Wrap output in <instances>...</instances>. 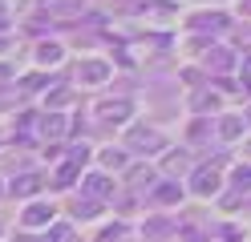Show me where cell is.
Masks as SVG:
<instances>
[{
  "instance_id": "1",
  "label": "cell",
  "mask_w": 251,
  "mask_h": 242,
  "mask_svg": "<svg viewBox=\"0 0 251 242\" xmlns=\"http://www.w3.org/2000/svg\"><path fill=\"white\" fill-rule=\"evenodd\" d=\"M130 145H134V150H146V154H158L162 145H166V137L158 133V129H142V125H134V129H130Z\"/></svg>"
},
{
  "instance_id": "2",
  "label": "cell",
  "mask_w": 251,
  "mask_h": 242,
  "mask_svg": "<svg viewBox=\"0 0 251 242\" xmlns=\"http://www.w3.org/2000/svg\"><path fill=\"white\" fill-rule=\"evenodd\" d=\"M191 190H195V194H202V198H207V194H215V190H219V174H215V170H207V166H202V170H195Z\"/></svg>"
},
{
  "instance_id": "3",
  "label": "cell",
  "mask_w": 251,
  "mask_h": 242,
  "mask_svg": "<svg viewBox=\"0 0 251 242\" xmlns=\"http://www.w3.org/2000/svg\"><path fill=\"white\" fill-rule=\"evenodd\" d=\"M130 109H134L130 101H101L98 105V117L101 121H126V117H130Z\"/></svg>"
},
{
  "instance_id": "4",
  "label": "cell",
  "mask_w": 251,
  "mask_h": 242,
  "mask_svg": "<svg viewBox=\"0 0 251 242\" xmlns=\"http://www.w3.org/2000/svg\"><path fill=\"white\" fill-rule=\"evenodd\" d=\"M49 218H53V206L49 202H33V206H28L25 210V226H49Z\"/></svg>"
},
{
  "instance_id": "5",
  "label": "cell",
  "mask_w": 251,
  "mask_h": 242,
  "mask_svg": "<svg viewBox=\"0 0 251 242\" xmlns=\"http://www.w3.org/2000/svg\"><path fill=\"white\" fill-rule=\"evenodd\" d=\"M85 194H89V198H109V194H114V186H109V177L93 174V177H85Z\"/></svg>"
},
{
  "instance_id": "6",
  "label": "cell",
  "mask_w": 251,
  "mask_h": 242,
  "mask_svg": "<svg viewBox=\"0 0 251 242\" xmlns=\"http://www.w3.org/2000/svg\"><path fill=\"white\" fill-rule=\"evenodd\" d=\"M41 190V177L37 174H21L17 182H12V194H21V198H28V194H37Z\"/></svg>"
},
{
  "instance_id": "7",
  "label": "cell",
  "mask_w": 251,
  "mask_h": 242,
  "mask_svg": "<svg viewBox=\"0 0 251 242\" xmlns=\"http://www.w3.org/2000/svg\"><path fill=\"white\" fill-rule=\"evenodd\" d=\"M105 77H109V69H105L101 61H89V65H81V81H85V85H98V81H105Z\"/></svg>"
},
{
  "instance_id": "8",
  "label": "cell",
  "mask_w": 251,
  "mask_h": 242,
  "mask_svg": "<svg viewBox=\"0 0 251 242\" xmlns=\"http://www.w3.org/2000/svg\"><path fill=\"white\" fill-rule=\"evenodd\" d=\"M41 133H45V137H61V133H65V117H57V113H49V117L41 121Z\"/></svg>"
},
{
  "instance_id": "9",
  "label": "cell",
  "mask_w": 251,
  "mask_h": 242,
  "mask_svg": "<svg viewBox=\"0 0 251 242\" xmlns=\"http://www.w3.org/2000/svg\"><path fill=\"white\" fill-rule=\"evenodd\" d=\"M154 198L170 206V202H178V198H182V186H175V182H162L158 190H154Z\"/></svg>"
},
{
  "instance_id": "10",
  "label": "cell",
  "mask_w": 251,
  "mask_h": 242,
  "mask_svg": "<svg viewBox=\"0 0 251 242\" xmlns=\"http://www.w3.org/2000/svg\"><path fill=\"white\" fill-rule=\"evenodd\" d=\"M191 24H195V28H211V32H215V28H223V24H227V16H223V12H211V16H195Z\"/></svg>"
},
{
  "instance_id": "11",
  "label": "cell",
  "mask_w": 251,
  "mask_h": 242,
  "mask_svg": "<svg viewBox=\"0 0 251 242\" xmlns=\"http://www.w3.org/2000/svg\"><path fill=\"white\" fill-rule=\"evenodd\" d=\"M207 65H211L215 73H227L231 69V53H227V48H215V53L207 57Z\"/></svg>"
},
{
  "instance_id": "12",
  "label": "cell",
  "mask_w": 251,
  "mask_h": 242,
  "mask_svg": "<svg viewBox=\"0 0 251 242\" xmlns=\"http://www.w3.org/2000/svg\"><path fill=\"white\" fill-rule=\"evenodd\" d=\"M243 117H223V125H219V133H223V137H239L243 133Z\"/></svg>"
},
{
  "instance_id": "13",
  "label": "cell",
  "mask_w": 251,
  "mask_h": 242,
  "mask_svg": "<svg viewBox=\"0 0 251 242\" xmlns=\"http://www.w3.org/2000/svg\"><path fill=\"white\" fill-rule=\"evenodd\" d=\"M37 61H41V65H57V61H61V44H41V48H37Z\"/></svg>"
},
{
  "instance_id": "14",
  "label": "cell",
  "mask_w": 251,
  "mask_h": 242,
  "mask_svg": "<svg viewBox=\"0 0 251 242\" xmlns=\"http://www.w3.org/2000/svg\"><path fill=\"white\" fill-rule=\"evenodd\" d=\"M85 0H49V12H81Z\"/></svg>"
},
{
  "instance_id": "15",
  "label": "cell",
  "mask_w": 251,
  "mask_h": 242,
  "mask_svg": "<svg viewBox=\"0 0 251 242\" xmlns=\"http://www.w3.org/2000/svg\"><path fill=\"white\" fill-rule=\"evenodd\" d=\"M101 166H105V170H122V166H126V154H122V150H105V154H101Z\"/></svg>"
},
{
  "instance_id": "16",
  "label": "cell",
  "mask_w": 251,
  "mask_h": 242,
  "mask_svg": "<svg viewBox=\"0 0 251 242\" xmlns=\"http://www.w3.org/2000/svg\"><path fill=\"white\" fill-rule=\"evenodd\" d=\"M235 190H239V194L251 190V166H239V170H235Z\"/></svg>"
},
{
  "instance_id": "17",
  "label": "cell",
  "mask_w": 251,
  "mask_h": 242,
  "mask_svg": "<svg viewBox=\"0 0 251 242\" xmlns=\"http://www.w3.org/2000/svg\"><path fill=\"white\" fill-rule=\"evenodd\" d=\"M85 157H89V150H85V145H73V150H69V166H77V170H81V166H85Z\"/></svg>"
},
{
  "instance_id": "18",
  "label": "cell",
  "mask_w": 251,
  "mask_h": 242,
  "mask_svg": "<svg viewBox=\"0 0 251 242\" xmlns=\"http://www.w3.org/2000/svg\"><path fill=\"white\" fill-rule=\"evenodd\" d=\"M73 177H77V166H69V161H65V166L57 170V182H61V186H69Z\"/></svg>"
},
{
  "instance_id": "19",
  "label": "cell",
  "mask_w": 251,
  "mask_h": 242,
  "mask_svg": "<svg viewBox=\"0 0 251 242\" xmlns=\"http://www.w3.org/2000/svg\"><path fill=\"white\" fill-rule=\"evenodd\" d=\"M195 109H215V93H195Z\"/></svg>"
},
{
  "instance_id": "20",
  "label": "cell",
  "mask_w": 251,
  "mask_h": 242,
  "mask_svg": "<svg viewBox=\"0 0 251 242\" xmlns=\"http://www.w3.org/2000/svg\"><path fill=\"white\" fill-rule=\"evenodd\" d=\"M150 177H154V174H150V166H146V170H134L130 182H134V186H150Z\"/></svg>"
},
{
  "instance_id": "21",
  "label": "cell",
  "mask_w": 251,
  "mask_h": 242,
  "mask_svg": "<svg viewBox=\"0 0 251 242\" xmlns=\"http://www.w3.org/2000/svg\"><path fill=\"white\" fill-rule=\"evenodd\" d=\"M98 210H101L98 202H77V218H81V214H98Z\"/></svg>"
},
{
  "instance_id": "22",
  "label": "cell",
  "mask_w": 251,
  "mask_h": 242,
  "mask_svg": "<svg viewBox=\"0 0 251 242\" xmlns=\"http://www.w3.org/2000/svg\"><path fill=\"white\" fill-rule=\"evenodd\" d=\"M247 73H251V61H247Z\"/></svg>"
},
{
  "instance_id": "23",
  "label": "cell",
  "mask_w": 251,
  "mask_h": 242,
  "mask_svg": "<svg viewBox=\"0 0 251 242\" xmlns=\"http://www.w3.org/2000/svg\"><path fill=\"white\" fill-rule=\"evenodd\" d=\"M0 28H4V21H0Z\"/></svg>"
}]
</instances>
